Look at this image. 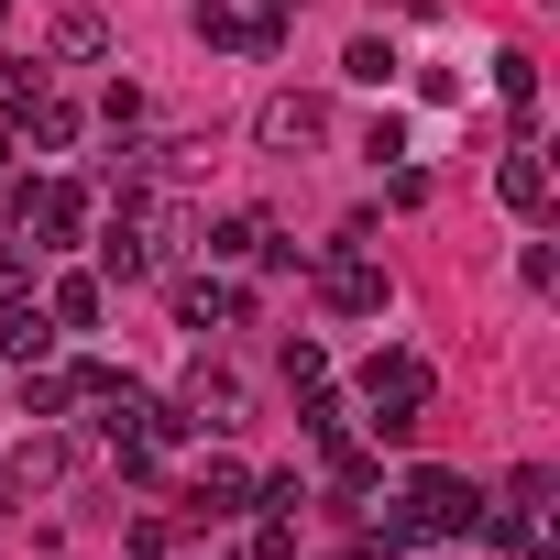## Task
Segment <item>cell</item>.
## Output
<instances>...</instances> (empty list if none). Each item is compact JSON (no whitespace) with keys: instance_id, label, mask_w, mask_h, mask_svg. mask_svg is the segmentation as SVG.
I'll return each instance as SVG.
<instances>
[{"instance_id":"cell-9","label":"cell","mask_w":560,"mask_h":560,"mask_svg":"<svg viewBox=\"0 0 560 560\" xmlns=\"http://www.w3.org/2000/svg\"><path fill=\"white\" fill-rule=\"evenodd\" d=\"M187 505H198V516H242V505H253V462H231V451H209V462L187 472Z\"/></svg>"},{"instance_id":"cell-24","label":"cell","mask_w":560,"mask_h":560,"mask_svg":"<svg viewBox=\"0 0 560 560\" xmlns=\"http://www.w3.org/2000/svg\"><path fill=\"white\" fill-rule=\"evenodd\" d=\"M100 121H110V132H132V121H143V89H132V78H110V89H100Z\"/></svg>"},{"instance_id":"cell-4","label":"cell","mask_w":560,"mask_h":560,"mask_svg":"<svg viewBox=\"0 0 560 560\" xmlns=\"http://www.w3.org/2000/svg\"><path fill=\"white\" fill-rule=\"evenodd\" d=\"M308 287H319V308H330V319H385V264H374L363 242L308 253Z\"/></svg>"},{"instance_id":"cell-19","label":"cell","mask_w":560,"mask_h":560,"mask_svg":"<svg viewBox=\"0 0 560 560\" xmlns=\"http://www.w3.org/2000/svg\"><path fill=\"white\" fill-rule=\"evenodd\" d=\"M494 100L527 121V110H538V56H516V45H505V56H494Z\"/></svg>"},{"instance_id":"cell-17","label":"cell","mask_w":560,"mask_h":560,"mask_svg":"<svg viewBox=\"0 0 560 560\" xmlns=\"http://www.w3.org/2000/svg\"><path fill=\"white\" fill-rule=\"evenodd\" d=\"M298 429H308L319 451H330V440H352V396H330V385H308V396H298Z\"/></svg>"},{"instance_id":"cell-10","label":"cell","mask_w":560,"mask_h":560,"mask_svg":"<svg viewBox=\"0 0 560 560\" xmlns=\"http://www.w3.org/2000/svg\"><path fill=\"white\" fill-rule=\"evenodd\" d=\"M56 341H67V330H56L34 298H23V308H0V374H23V363H56Z\"/></svg>"},{"instance_id":"cell-30","label":"cell","mask_w":560,"mask_h":560,"mask_svg":"<svg viewBox=\"0 0 560 560\" xmlns=\"http://www.w3.org/2000/svg\"><path fill=\"white\" fill-rule=\"evenodd\" d=\"M396 560H429V549H396Z\"/></svg>"},{"instance_id":"cell-11","label":"cell","mask_w":560,"mask_h":560,"mask_svg":"<svg viewBox=\"0 0 560 560\" xmlns=\"http://www.w3.org/2000/svg\"><path fill=\"white\" fill-rule=\"evenodd\" d=\"M100 56H110V23L89 12V0H78V12H56V23H45V67H100Z\"/></svg>"},{"instance_id":"cell-20","label":"cell","mask_w":560,"mask_h":560,"mask_svg":"<svg viewBox=\"0 0 560 560\" xmlns=\"http://www.w3.org/2000/svg\"><path fill=\"white\" fill-rule=\"evenodd\" d=\"M341 78H363V89H385V78H396V45H385V34H352V56H341Z\"/></svg>"},{"instance_id":"cell-25","label":"cell","mask_w":560,"mask_h":560,"mask_svg":"<svg viewBox=\"0 0 560 560\" xmlns=\"http://www.w3.org/2000/svg\"><path fill=\"white\" fill-rule=\"evenodd\" d=\"M363 154H374V165H396V154H407V121H396V110H374V121H363Z\"/></svg>"},{"instance_id":"cell-3","label":"cell","mask_w":560,"mask_h":560,"mask_svg":"<svg viewBox=\"0 0 560 560\" xmlns=\"http://www.w3.org/2000/svg\"><path fill=\"white\" fill-rule=\"evenodd\" d=\"M89 220H100L89 176H34V187L12 198V242H34V253H67V242H89Z\"/></svg>"},{"instance_id":"cell-31","label":"cell","mask_w":560,"mask_h":560,"mask_svg":"<svg viewBox=\"0 0 560 560\" xmlns=\"http://www.w3.org/2000/svg\"><path fill=\"white\" fill-rule=\"evenodd\" d=\"M0 12H12V0H0Z\"/></svg>"},{"instance_id":"cell-22","label":"cell","mask_w":560,"mask_h":560,"mask_svg":"<svg viewBox=\"0 0 560 560\" xmlns=\"http://www.w3.org/2000/svg\"><path fill=\"white\" fill-rule=\"evenodd\" d=\"M505 505H516V516H549V462H516V472H505Z\"/></svg>"},{"instance_id":"cell-21","label":"cell","mask_w":560,"mask_h":560,"mask_svg":"<svg viewBox=\"0 0 560 560\" xmlns=\"http://www.w3.org/2000/svg\"><path fill=\"white\" fill-rule=\"evenodd\" d=\"M287 385H298V396H308V385H330V352H319L308 330H287Z\"/></svg>"},{"instance_id":"cell-5","label":"cell","mask_w":560,"mask_h":560,"mask_svg":"<svg viewBox=\"0 0 560 560\" xmlns=\"http://www.w3.org/2000/svg\"><path fill=\"white\" fill-rule=\"evenodd\" d=\"M253 143H264V154H319V143H330V100H319V89H275V100L253 110Z\"/></svg>"},{"instance_id":"cell-12","label":"cell","mask_w":560,"mask_h":560,"mask_svg":"<svg viewBox=\"0 0 560 560\" xmlns=\"http://www.w3.org/2000/svg\"><path fill=\"white\" fill-rule=\"evenodd\" d=\"M242 308H253V298L220 287V275H176V319H187V330H231Z\"/></svg>"},{"instance_id":"cell-26","label":"cell","mask_w":560,"mask_h":560,"mask_svg":"<svg viewBox=\"0 0 560 560\" xmlns=\"http://www.w3.org/2000/svg\"><path fill=\"white\" fill-rule=\"evenodd\" d=\"M253 560H298V516H264L253 527Z\"/></svg>"},{"instance_id":"cell-28","label":"cell","mask_w":560,"mask_h":560,"mask_svg":"<svg viewBox=\"0 0 560 560\" xmlns=\"http://www.w3.org/2000/svg\"><path fill=\"white\" fill-rule=\"evenodd\" d=\"M12 154H23V132H12V121H0V176H12Z\"/></svg>"},{"instance_id":"cell-2","label":"cell","mask_w":560,"mask_h":560,"mask_svg":"<svg viewBox=\"0 0 560 560\" xmlns=\"http://www.w3.org/2000/svg\"><path fill=\"white\" fill-rule=\"evenodd\" d=\"M429 396H440V374H429L418 352H374V363L352 374V407L374 418V440H407V429L429 418Z\"/></svg>"},{"instance_id":"cell-13","label":"cell","mask_w":560,"mask_h":560,"mask_svg":"<svg viewBox=\"0 0 560 560\" xmlns=\"http://www.w3.org/2000/svg\"><path fill=\"white\" fill-rule=\"evenodd\" d=\"M12 132H23L34 154H67V143H78V100H56V89H34V100L12 110Z\"/></svg>"},{"instance_id":"cell-15","label":"cell","mask_w":560,"mask_h":560,"mask_svg":"<svg viewBox=\"0 0 560 560\" xmlns=\"http://www.w3.org/2000/svg\"><path fill=\"white\" fill-rule=\"evenodd\" d=\"M12 396H23V418H45V429H56V418L78 407V374H67V363H23V374H12Z\"/></svg>"},{"instance_id":"cell-1","label":"cell","mask_w":560,"mask_h":560,"mask_svg":"<svg viewBox=\"0 0 560 560\" xmlns=\"http://www.w3.org/2000/svg\"><path fill=\"white\" fill-rule=\"evenodd\" d=\"M385 516H396L407 549H451V538H472L483 494H472V472H440V462H429V472H407V494H396Z\"/></svg>"},{"instance_id":"cell-8","label":"cell","mask_w":560,"mask_h":560,"mask_svg":"<svg viewBox=\"0 0 560 560\" xmlns=\"http://www.w3.org/2000/svg\"><path fill=\"white\" fill-rule=\"evenodd\" d=\"M176 407H187L198 429H231V418H242V374H231V363H187V385H176Z\"/></svg>"},{"instance_id":"cell-29","label":"cell","mask_w":560,"mask_h":560,"mask_svg":"<svg viewBox=\"0 0 560 560\" xmlns=\"http://www.w3.org/2000/svg\"><path fill=\"white\" fill-rule=\"evenodd\" d=\"M516 560H549V538H527V549H516Z\"/></svg>"},{"instance_id":"cell-23","label":"cell","mask_w":560,"mask_h":560,"mask_svg":"<svg viewBox=\"0 0 560 560\" xmlns=\"http://www.w3.org/2000/svg\"><path fill=\"white\" fill-rule=\"evenodd\" d=\"M34 298V242H0V308Z\"/></svg>"},{"instance_id":"cell-6","label":"cell","mask_w":560,"mask_h":560,"mask_svg":"<svg viewBox=\"0 0 560 560\" xmlns=\"http://www.w3.org/2000/svg\"><path fill=\"white\" fill-rule=\"evenodd\" d=\"M154 264H165V253H154V231H143V209L121 198V220L100 231V287H143Z\"/></svg>"},{"instance_id":"cell-7","label":"cell","mask_w":560,"mask_h":560,"mask_svg":"<svg viewBox=\"0 0 560 560\" xmlns=\"http://www.w3.org/2000/svg\"><path fill=\"white\" fill-rule=\"evenodd\" d=\"M494 198H505L516 220H549V198H560V187H549V154H538V143H505V165H494Z\"/></svg>"},{"instance_id":"cell-27","label":"cell","mask_w":560,"mask_h":560,"mask_svg":"<svg viewBox=\"0 0 560 560\" xmlns=\"http://www.w3.org/2000/svg\"><path fill=\"white\" fill-rule=\"evenodd\" d=\"M12 505H23V483H12V462H0V516H12Z\"/></svg>"},{"instance_id":"cell-16","label":"cell","mask_w":560,"mask_h":560,"mask_svg":"<svg viewBox=\"0 0 560 560\" xmlns=\"http://www.w3.org/2000/svg\"><path fill=\"white\" fill-rule=\"evenodd\" d=\"M264 231H275L264 209H231V220L209 231V264H253V253H264Z\"/></svg>"},{"instance_id":"cell-18","label":"cell","mask_w":560,"mask_h":560,"mask_svg":"<svg viewBox=\"0 0 560 560\" xmlns=\"http://www.w3.org/2000/svg\"><path fill=\"white\" fill-rule=\"evenodd\" d=\"M67 462H78V451H67V440H56V429H34V440H23V451H12V483H23V494H34V483H56V472H67Z\"/></svg>"},{"instance_id":"cell-14","label":"cell","mask_w":560,"mask_h":560,"mask_svg":"<svg viewBox=\"0 0 560 560\" xmlns=\"http://www.w3.org/2000/svg\"><path fill=\"white\" fill-rule=\"evenodd\" d=\"M56 330H100V308H110V287H100V275H56V287L34 298Z\"/></svg>"}]
</instances>
